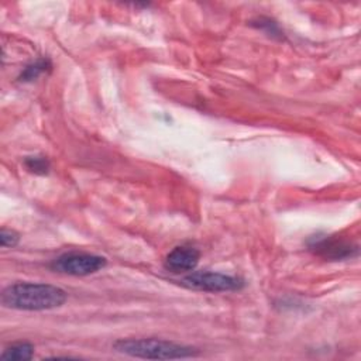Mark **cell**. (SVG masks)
Segmentation results:
<instances>
[{
    "label": "cell",
    "instance_id": "1",
    "mask_svg": "<svg viewBox=\"0 0 361 361\" xmlns=\"http://www.w3.org/2000/svg\"><path fill=\"white\" fill-rule=\"evenodd\" d=\"M68 299L65 289L39 282H17L1 292V305L8 309L39 312L62 306Z\"/></svg>",
    "mask_w": 361,
    "mask_h": 361
},
{
    "label": "cell",
    "instance_id": "2",
    "mask_svg": "<svg viewBox=\"0 0 361 361\" xmlns=\"http://www.w3.org/2000/svg\"><path fill=\"white\" fill-rule=\"evenodd\" d=\"M117 353L147 360H178L196 357L199 351L190 345L162 338H121L113 344Z\"/></svg>",
    "mask_w": 361,
    "mask_h": 361
},
{
    "label": "cell",
    "instance_id": "3",
    "mask_svg": "<svg viewBox=\"0 0 361 361\" xmlns=\"http://www.w3.org/2000/svg\"><path fill=\"white\" fill-rule=\"evenodd\" d=\"M183 285L203 292H230L240 290L245 282L240 276L213 272V271H192L182 279Z\"/></svg>",
    "mask_w": 361,
    "mask_h": 361
},
{
    "label": "cell",
    "instance_id": "4",
    "mask_svg": "<svg viewBox=\"0 0 361 361\" xmlns=\"http://www.w3.org/2000/svg\"><path fill=\"white\" fill-rule=\"evenodd\" d=\"M107 259L89 252H66L55 258L51 264L54 271L72 276H86L104 268Z\"/></svg>",
    "mask_w": 361,
    "mask_h": 361
},
{
    "label": "cell",
    "instance_id": "5",
    "mask_svg": "<svg viewBox=\"0 0 361 361\" xmlns=\"http://www.w3.org/2000/svg\"><path fill=\"white\" fill-rule=\"evenodd\" d=\"M309 248L314 254L331 261L351 258L358 254V247L355 244H353L351 241L338 238L336 235L313 237L312 241L309 243Z\"/></svg>",
    "mask_w": 361,
    "mask_h": 361
},
{
    "label": "cell",
    "instance_id": "6",
    "mask_svg": "<svg viewBox=\"0 0 361 361\" xmlns=\"http://www.w3.org/2000/svg\"><path fill=\"white\" fill-rule=\"evenodd\" d=\"M200 252L192 245H179L168 252L165 257V268L172 274L192 272L199 264Z\"/></svg>",
    "mask_w": 361,
    "mask_h": 361
},
{
    "label": "cell",
    "instance_id": "7",
    "mask_svg": "<svg viewBox=\"0 0 361 361\" xmlns=\"http://www.w3.org/2000/svg\"><path fill=\"white\" fill-rule=\"evenodd\" d=\"M34 355V345L27 341H20L8 345L0 354L1 360H11V361H28Z\"/></svg>",
    "mask_w": 361,
    "mask_h": 361
},
{
    "label": "cell",
    "instance_id": "8",
    "mask_svg": "<svg viewBox=\"0 0 361 361\" xmlns=\"http://www.w3.org/2000/svg\"><path fill=\"white\" fill-rule=\"evenodd\" d=\"M52 63L49 59L47 58H39L31 63H28L21 73L18 75V80L20 82H32L35 79H38L41 75L47 73L48 71H51Z\"/></svg>",
    "mask_w": 361,
    "mask_h": 361
},
{
    "label": "cell",
    "instance_id": "9",
    "mask_svg": "<svg viewBox=\"0 0 361 361\" xmlns=\"http://www.w3.org/2000/svg\"><path fill=\"white\" fill-rule=\"evenodd\" d=\"M24 165L25 168L35 173V175H47L49 172V161L47 159V157L42 155H34V157H27L24 159Z\"/></svg>",
    "mask_w": 361,
    "mask_h": 361
},
{
    "label": "cell",
    "instance_id": "10",
    "mask_svg": "<svg viewBox=\"0 0 361 361\" xmlns=\"http://www.w3.org/2000/svg\"><path fill=\"white\" fill-rule=\"evenodd\" d=\"M18 241H20V235L14 230L1 228L0 243H1L3 247H14V245L18 244Z\"/></svg>",
    "mask_w": 361,
    "mask_h": 361
},
{
    "label": "cell",
    "instance_id": "11",
    "mask_svg": "<svg viewBox=\"0 0 361 361\" xmlns=\"http://www.w3.org/2000/svg\"><path fill=\"white\" fill-rule=\"evenodd\" d=\"M258 27H259V28H267V32H271V35L282 37L281 30L278 28L276 23H274V21H272V20H269V18H261V20H259Z\"/></svg>",
    "mask_w": 361,
    "mask_h": 361
}]
</instances>
